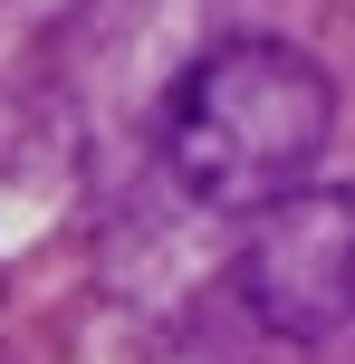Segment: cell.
<instances>
[{
	"label": "cell",
	"mask_w": 355,
	"mask_h": 364,
	"mask_svg": "<svg viewBox=\"0 0 355 364\" xmlns=\"http://www.w3.org/2000/svg\"><path fill=\"white\" fill-rule=\"evenodd\" d=\"M337 144V77L288 38H221L164 96V173L202 211H250L307 192Z\"/></svg>",
	"instance_id": "cell-1"
},
{
	"label": "cell",
	"mask_w": 355,
	"mask_h": 364,
	"mask_svg": "<svg viewBox=\"0 0 355 364\" xmlns=\"http://www.w3.org/2000/svg\"><path fill=\"white\" fill-rule=\"evenodd\" d=\"M231 288L288 346L355 336V182H307L269 201L231 259Z\"/></svg>",
	"instance_id": "cell-2"
}]
</instances>
